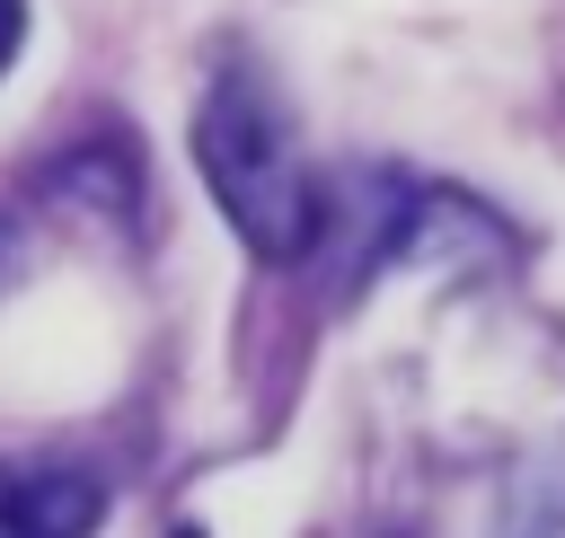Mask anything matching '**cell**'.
Masks as SVG:
<instances>
[{"label":"cell","mask_w":565,"mask_h":538,"mask_svg":"<svg viewBox=\"0 0 565 538\" xmlns=\"http://www.w3.org/2000/svg\"><path fill=\"white\" fill-rule=\"evenodd\" d=\"M106 485L71 459H0V538H88Z\"/></svg>","instance_id":"7a4b0ae2"},{"label":"cell","mask_w":565,"mask_h":538,"mask_svg":"<svg viewBox=\"0 0 565 538\" xmlns=\"http://www.w3.org/2000/svg\"><path fill=\"white\" fill-rule=\"evenodd\" d=\"M177 538H203V529H177Z\"/></svg>","instance_id":"5b68a950"},{"label":"cell","mask_w":565,"mask_h":538,"mask_svg":"<svg viewBox=\"0 0 565 538\" xmlns=\"http://www.w3.org/2000/svg\"><path fill=\"white\" fill-rule=\"evenodd\" d=\"M194 168H203L212 203L230 212V229H238L256 256L291 265V256H309V247L327 238V185H318V168L300 159L291 115L274 106V88H265L256 71H238V62H230V71L203 88V106H194Z\"/></svg>","instance_id":"6da1fadb"},{"label":"cell","mask_w":565,"mask_h":538,"mask_svg":"<svg viewBox=\"0 0 565 538\" xmlns=\"http://www.w3.org/2000/svg\"><path fill=\"white\" fill-rule=\"evenodd\" d=\"M503 538H565V476H530L512 520H503Z\"/></svg>","instance_id":"3957f363"},{"label":"cell","mask_w":565,"mask_h":538,"mask_svg":"<svg viewBox=\"0 0 565 538\" xmlns=\"http://www.w3.org/2000/svg\"><path fill=\"white\" fill-rule=\"evenodd\" d=\"M18 44H26V0H0V71L18 62Z\"/></svg>","instance_id":"277c9868"}]
</instances>
